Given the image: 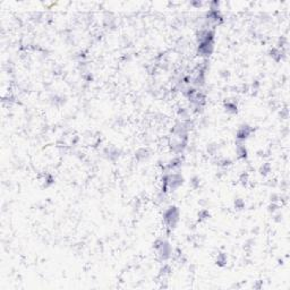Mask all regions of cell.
<instances>
[{"label":"cell","instance_id":"obj_3","mask_svg":"<svg viewBox=\"0 0 290 290\" xmlns=\"http://www.w3.org/2000/svg\"><path fill=\"white\" fill-rule=\"evenodd\" d=\"M237 154H238V157H242V159L247 157V151H246V149H245L244 145L240 144L237 146Z\"/></svg>","mask_w":290,"mask_h":290},{"label":"cell","instance_id":"obj_2","mask_svg":"<svg viewBox=\"0 0 290 290\" xmlns=\"http://www.w3.org/2000/svg\"><path fill=\"white\" fill-rule=\"evenodd\" d=\"M252 132H253V129L250 128L249 126H247V125H244V126H242L239 129H238V132H237V139L238 141H245V139L247 138L248 136L252 134Z\"/></svg>","mask_w":290,"mask_h":290},{"label":"cell","instance_id":"obj_8","mask_svg":"<svg viewBox=\"0 0 290 290\" xmlns=\"http://www.w3.org/2000/svg\"><path fill=\"white\" fill-rule=\"evenodd\" d=\"M267 172H270V166H269V164H264V166L261 168V174H262V175H266Z\"/></svg>","mask_w":290,"mask_h":290},{"label":"cell","instance_id":"obj_5","mask_svg":"<svg viewBox=\"0 0 290 290\" xmlns=\"http://www.w3.org/2000/svg\"><path fill=\"white\" fill-rule=\"evenodd\" d=\"M149 157V151L146 149H141L138 151L136 152V157L138 160H143V159H146Z\"/></svg>","mask_w":290,"mask_h":290},{"label":"cell","instance_id":"obj_7","mask_svg":"<svg viewBox=\"0 0 290 290\" xmlns=\"http://www.w3.org/2000/svg\"><path fill=\"white\" fill-rule=\"evenodd\" d=\"M209 212L207 211H205V210H203V211H201L198 213V218H199V220H204V219H206V218H209Z\"/></svg>","mask_w":290,"mask_h":290},{"label":"cell","instance_id":"obj_6","mask_svg":"<svg viewBox=\"0 0 290 290\" xmlns=\"http://www.w3.org/2000/svg\"><path fill=\"white\" fill-rule=\"evenodd\" d=\"M224 108H226V110H227L228 112H231V114L237 112V105H236V103H234V102H227L226 103V105H224Z\"/></svg>","mask_w":290,"mask_h":290},{"label":"cell","instance_id":"obj_4","mask_svg":"<svg viewBox=\"0 0 290 290\" xmlns=\"http://www.w3.org/2000/svg\"><path fill=\"white\" fill-rule=\"evenodd\" d=\"M227 263V255L224 253H220L217 257V264L220 266H223Z\"/></svg>","mask_w":290,"mask_h":290},{"label":"cell","instance_id":"obj_9","mask_svg":"<svg viewBox=\"0 0 290 290\" xmlns=\"http://www.w3.org/2000/svg\"><path fill=\"white\" fill-rule=\"evenodd\" d=\"M236 207H239V209H242V206H244V202H242V199H237L235 203Z\"/></svg>","mask_w":290,"mask_h":290},{"label":"cell","instance_id":"obj_10","mask_svg":"<svg viewBox=\"0 0 290 290\" xmlns=\"http://www.w3.org/2000/svg\"><path fill=\"white\" fill-rule=\"evenodd\" d=\"M199 184V179L198 178H193V180H192V185H193L194 187H197V185Z\"/></svg>","mask_w":290,"mask_h":290},{"label":"cell","instance_id":"obj_1","mask_svg":"<svg viewBox=\"0 0 290 290\" xmlns=\"http://www.w3.org/2000/svg\"><path fill=\"white\" fill-rule=\"evenodd\" d=\"M164 222L169 228H175L176 223L179 220V210L176 206H170L163 214Z\"/></svg>","mask_w":290,"mask_h":290}]
</instances>
